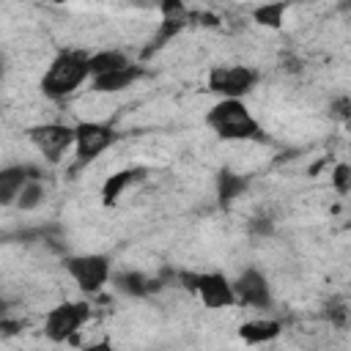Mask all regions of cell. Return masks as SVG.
Masks as SVG:
<instances>
[{"instance_id": "obj_7", "label": "cell", "mask_w": 351, "mask_h": 351, "mask_svg": "<svg viewBox=\"0 0 351 351\" xmlns=\"http://www.w3.org/2000/svg\"><path fill=\"white\" fill-rule=\"evenodd\" d=\"M27 140L47 162L55 165L74 148V126L71 123H60V121H47V123L30 126L27 129Z\"/></svg>"}, {"instance_id": "obj_13", "label": "cell", "mask_w": 351, "mask_h": 351, "mask_svg": "<svg viewBox=\"0 0 351 351\" xmlns=\"http://www.w3.org/2000/svg\"><path fill=\"white\" fill-rule=\"evenodd\" d=\"M145 176H148L145 167H123V170L107 176L104 184H101V203H104V206H115V203L121 200V195H123L129 186L140 184Z\"/></svg>"}, {"instance_id": "obj_16", "label": "cell", "mask_w": 351, "mask_h": 351, "mask_svg": "<svg viewBox=\"0 0 351 351\" xmlns=\"http://www.w3.org/2000/svg\"><path fill=\"white\" fill-rule=\"evenodd\" d=\"M132 63L134 60L123 49H115V47L90 52V80L93 77H101V74H110V71H118V69H126Z\"/></svg>"}, {"instance_id": "obj_17", "label": "cell", "mask_w": 351, "mask_h": 351, "mask_svg": "<svg viewBox=\"0 0 351 351\" xmlns=\"http://www.w3.org/2000/svg\"><path fill=\"white\" fill-rule=\"evenodd\" d=\"M244 189H247V181L239 173H233L228 167L217 173V200H219V206H230L236 197H241Z\"/></svg>"}, {"instance_id": "obj_21", "label": "cell", "mask_w": 351, "mask_h": 351, "mask_svg": "<svg viewBox=\"0 0 351 351\" xmlns=\"http://www.w3.org/2000/svg\"><path fill=\"white\" fill-rule=\"evenodd\" d=\"M82 351H118V348L110 340H96V343H88Z\"/></svg>"}, {"instance_id": "obj_3", "label": "cell", "mask_w": 351, "mask_h": 351, "mask_svg": "<svg viewBox=\"0 0 351 351\" xmlns=\"http://www.w3.org/2000/svg\"><path fill=\"white\" fill-rule=\"evenodd\" d=\"M178 285L192 296H197L200 304L208 310H225L239 304L233 280L222 271H178Z\"/></svg>"}, {"instance_id": "obj_10", "label": "cell", "mask_w": 351, "mask_h": 351, "mask_svg": "<svg viewBox=\"0 0 351 351\" xmlns=\"http://www.w3.org/2000/svg\"><path fill=\"white\" fill-rule=\"evenodd\" d=\"M189 25V8L181 3V0H165L159 5V25H156V33L151 36V47L145 52H154V49H162L167 41H173L184 27Z\"/></svg>"}, {"instance_id": "obj_19", "label": "cell", "mask_w": 351, "mask_h": 351, "mask_svg": "<svg viewBox=\"0 0 351 351\" xmlns=\"http://www.w3.org/2000/svg\"><path fill=\"white\" fill-rule=\"evenodd\" d=\"M44 197H47V192H44V184H41V178H30L25 186H22V192H19V197H16V208L19 211H36L41 203H44Z\"/></svg>"}, {"instance_id": "obj_15", "label": "cell", "mask_w": 351, "mask_h": 351, "mask_svg": "<svg viewBox=\"0 0 351 351\" xmlns=\"http://www.w3.org/2000/svg\"><path fill=\"white\" fill-rule=\"evenodd\" d=\"M140 77H143V66L132 63V66H126V69H118V71L93 77V80H90V90H93V93H121V90L132 88Z\"/></svg>"}, {"instance_id": "obj_2", "label": "cell", "mask_w": 351, "mask_h": 351, "mask_svg": "<svg viewBox=\"0 0 351 351\" xmlns=\"http://www.w3.org/2000/svg\"><path fill=\"white\" fill-rule=\"evenodd\" d=\"M206 126L228 143L263 140V129L241 99H217L206 112Z\"/></svg>"}, {"instance_id": "obj_5", "label": "cell", "mask_w": 351, "mask_h": 351, "mask_svg": "<svg viewBox=\"0 0 351 351\" xmlns=\"http://www.w3.org/2000/svg\"><path fill=\"white\" fill-rule=\"evenodd\" d=\"M88 321H90V304L85 299H66L47 310L41 329L49 343H66L74 335H80V329Z\"/></svg>"}, {"instance_id": "obj_4", "label": "cell", "mask_w": 351, "mask_h": 351, "mask_svg": "<svg viewBox=\"0 0 351 351\" xmlns=\"http://www.w3.org/2000/svg\"><path fill=\"white\" fill-rule=\"evenodd\" d=\"M63 269H66V274L71 277V282H74L82 293H88V296L101 293L104 285H110V280H112V263H110V258L101 255V252L69 255V258H63Z\"/></svg>"}, {"instance_id": "obj_1", "label": "cell", "mask_w": 351, "mask_h": 351, "mask_svg": "<svg viewBox=\"0 0 351 351\" xmlns=\"http://www.w3.org/2000/svg\"><path fill=\"white\" fill-rule=\"evenodd\" d=\"M85 82H90V52L80 47H66L58 49L49 66L41 74V93L52 101H60L80 90Z\"/></svg>"}, {"instance_id": "obj_18", "label": "cell", "mask_w": 351, "mask_h": 351, "mask_svg": "<svg viewBox=\"0 0 351 351\" xmlns=\"http://www.w3.org/2000/svg\"><path fill=\"white\" fill-rule=\"evenodd\" d=\"M285 14H288V3H266L252 8V19L269 30H280L285 22Z\"/></svg>"}, {"instance_id": "obj_20", "label": "cell", "mask_w": 351, "mask_h": 351, "mask_svg": "<svg viewBox=\"0 0 351 351\" xmlns=\"http://www.w3.org/2000/svg\"><path fill=\"white\" fill-rule=\"evenodd\" d=\"M329 181H332V186H335L337 195H348L351 192V165L337 162L332 167V173H329Z\"/></svg>"}, {"instance_id": "obj_11", "label": "cell", "mask_w": 351, "mask_h": 351, "mask_svg": "<svg viewBox=\"0 0 351 351\" xmlns=\"http://www.w3.org/2000/svg\"><path fill=\"white\" fill-rule=\"evenodd\" d=\"M41 167L38 165H30V162H22V165H5L0 170V203L3 206H14L22 186L30 181V178H41Z\"/></svg>"}, {"instance_id": "obj_9", "label": "cell", "mask_w": 351, "mask_h": 351, "mask_svg": "<svg viewBox=\"0 0 351 351\" xmlns=\"http://www.w3.org/2000/svg\"><path fill=\"white\" fill-rule=\"evenodd\" d=\"M233 291H236V302L244 304V307L269 310L274 304L269 277L255 266H250V269H244V271H239L233 277Z\"/></svg>"}, {"instance_id": "obj_12", "label": "cell", "mask_w": 351, "mask_h": 351, "mask_svg": "<svg viewBox=\"0 0 351 351\" xmlns=\"http://www.w3.org/2000/svg\"><path fill=\"white\" fill-rule=\"evenodd\" d=\"M110 285H112L118 293H123V296L145 299V296H151L154 291H159L162 282H159L156 277H148V274L137 271V269H123V271H112Z\"/></svg>"}, {"instance_id": "obj_8", "label": "cell", "mask_w": 351, "mask_h": 351, "mask_svg": "<svg viewBox=\"0 0 351 351\" xmlns=\"http://www.w3.org/2000/svg\"><path fill=\"white\" fill-rule=\"evenodd\" d=\"M118 132L101 121H77L74 123V156L80 165L99 159L110 145H115Z\"/></svg>"}, {"instance_id": "obj_22", "label": "cell", "mask_w": 351, "mask_h": 351, "mask_svg": "<svg viewBox=\"0 0 351 351\" xmlns=\"http://www.w3.org/2000/svg\"><path fill=\"white\" fill-rule=\"evenodd\" d=\"M343 126H346V129H348V132H351V115H348V121H346V123H343Z\"/></svg>"}, {"instance_id": "obj_14", "label": "cell", "mask_w": 351, "mask_h": 351, "mask_svg": "<svg viewBox=\"0 0 351 351\" xmlns=\"http://www.w3.org/2000/svg\"><path fill=\"white\" fill-rule=\"evenodd\" d=\"M282 335V324L277 318H250L239 326V340L247 346H263Z\"/></svg>"}, {"instance_id": "obj_6", "label": "cell", "mask_w": 351, "mask_h": 351, "mask_svg": "<svg viewBox=\"0 0 351 351\" xmlns=\"http://www.w3.org/2000/svg\"><path fill=\"white\" fill-rule=\"evenodd\" d=\"M206 85L219 99H241L244 101V96H250L255 90V85H258V71L252 66H241V63L214 66L208 71Z\"/></svg>"}]
</instances>
